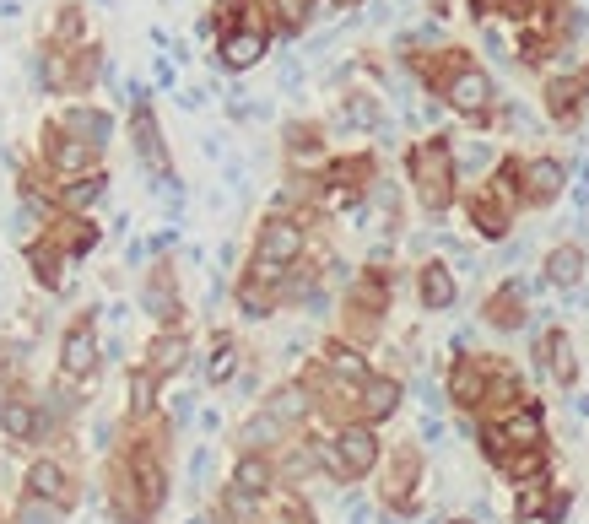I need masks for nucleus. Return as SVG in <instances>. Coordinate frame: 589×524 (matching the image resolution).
<instances>
[{
  "label": "nucleus",
  "instance_id": "1",
  "mask_svg": "<svg viewBox=\"0 0 589 524\" xmlns=\"http://www.w3.org/2000/svg\"><path fill=\"white\" fill-rule=\"evenodd\" d=\"M406 168H411V184H417L422 206L427 211H444L449 195H454V152H449V136L417 141V146H411V157H406Z\"/></svg>",
  "mask_w": 589,
  "mask_h": 524
},
{
  "label": "nucleus",
  "instance_id": "2",
  "mask_svg": "<svg viewBox=\"0 0 589 524\" xmlns=\"http://www.w3.org/2000/svg\"><path fill=\"white\" fill-rule=\"evenodd\" d=\"M303 254V227L292 217H265L260 238H254V260L265 265H292Z\"/></svg>",
  "mask_w": 589,
  "mask_h": 524
},
{
  "label": "nucleus",
  "instance_id": "3",
  "mask_svg": "<svg viewBox=\"0 0 589 524\" xmlns=\"http://www.w3.org/2000/svg\"><path fill=\"white\" fill-rule=\"evenodd\" d=\"M444 98H449V109L481 119V114H487V103H492V76L476 71V65H454V76L444 82Z\"/></svg>",
  "mask_w": 589,
  "mask_h": 524
},
{
  "label": "nucleus",
  "instance_id": "4",
  "mask_svg": "<svg viewBox=\"0 0 589 524\" xmlns=\"http://www.w3.org/2000/svg\"><path fill=\"white\" fill-rule=\"evenodd\" d=\"M44 157H49V168L55 173H82L87 179V168H92V157H98V146L92 141H76V136H60L55 125L44 130Z\"/></svg>",
  "mask_w": 589,
  "mask_h": 524
},
{
  "label": "nucleus",
  "instance_id": "5",
  "mask_svg": "<svg viewBox=\"0 0 589 524\" xmlns=\"http://www.w3.org/2000/svg\"><path fill=\"white\" fill-rule=\"evenodd\" d=\"M60 368L71 373V379H82V373L98 368V335H92V319H76V325L65 330V341H60Z\"/></svg>",
  "mask_w": 589,
  "mask_h": 524
},
{
  "label": "nucleus",
  "instance_id": "6",
  "mask_svg": "<svg viewBox=\"0 0 589 524\" xmlns=\"http://www.w3.org/2000/svg\"><path fill=\"white\" fill-rule=\"evenodd\" d=\"M336 449H341V465H346V476H368V470L379 465V438H373V427H368V422H357V427H341Z\"/></svg>",
  "mask_w": 589,
  "mask_h": 524
},
{
  "label": "nucleus",
  "instance_id": "7",
  "mask_svg": "<svg viewBox=\"0 0 589 524\" xmlns=\"http://www.w3.org/2000/svg\"><path fill=\"white\" fill-rule=\"evenodd\" d=\"M487 384H492V373L481 368V357H460L449 368V400H454V406H465V411L487 400Z\"/></svg>",
  "mask_w": 589,
  "mask_h": 524
},
{
  "label": "nucleus",
  "instance_id": "8",
  "mask_svg": "<svg viewBox=\"0 0 589 524\" xmlns=\"http://www.w3.org/2000/svg\"><path fill=\"white\" fill-rule=\"evenodd\" d=\"M525 298H530V281H503V287L487 298L481 314H487L498 330H519L525 325Z\"/></svg>",
  "mask_w": 589,
  "mask_h": 524
},
{
  "label": "nucleus",
  "instance_id": "9",
  "mask_svg": "<svg viewBox=\"0 0 589 524\" xmlns=\"http://www.w3.org/2000/svg\"><path fill=\"white\" fill-rule=\"evenodd\" d=\"M562 184H568V173H562L557 157H535V163H525V200L530 206H552V200L562 195Z\"/></svg>",
  "mask_w": 589,
  "mask_h": 524
},
{
  "label": "nucleus",
  "instance_id": "10",
  "mask_svg": "<svg viewBox=\"0 0 589 524\" xmlns=\"http://www.w3.org/2000/svg\"><path fill=\"white\" fill-rule=\"evenodd\" d=\"M217 55H222L227 71H249V65H260V55H265V28H233V33H222Z\"/></svg>",
  "mask_w": 589,
  "mask_h": 524
},
{
  "label": "nucleus",
  "instance_id": "11",
  "mask_svg": "<svg viewBox=\"0 0 589 524\" xmlns=\"http://www.w3.org/2000/svg\"><path fill=\"white\" fill-rule=\"evenodd\" d=\"M130 136H136V152L141 163L152 173H168V152H163V130H157V119L146 103H136V114H130Z\"/></svg>",
  "mask_w": 589,
  "mask_h": 524
},
{
  "label": "nucleus",
  "instance_id": "12",
  "mask_svg": "<svg viewBox=\"0 0 589 524\" xmlns=\"http://www.w3.org/2000/svg\"><path fill=\"white\" fill-rule=\"evenodd\" d=\"M130 476H136V487H141V514L152 519L157 508H163V497H168V476H163V465H157L152 454H136V460H130Z\"/></svg>",
  "mask_w": 589,
  "mask_h": 524
},
{
  "label": "nucleus",
  "instance_id": "13",
  "mask_svg": "<svg viewBox=\"0 0 589 524\" xmlns=\"http://www.w3.org/2000/svg\"><path fill=\"white\" fill-rule=\"evenodd\" d=\"M141 303H146V314H152V319H163V325H173V319H179V292H173V276H168V265H157V271L146 276V292H141Z\"/></svg>",
  "mask_w": 589,
  "mask_h": 524
},
{
  "label": "nucleus",
  "instance_id": "14",
  "mask_svg": "<svg viewBox=\"0 0 589 524\" xmlns=\"http://www.w3.org/2000/svg\"><path fill=\"white\" fill-rule=\"evenodd\" d=\"M498 433L508 449H535L541 443V406H519V411H508L503 422H498Z\"/></svg>",
  "mask_w": 589,
  "mask_h": 524
},
{
  "label": "nucleus",
  "instance_id": "15",
  "mask_svg": "<svg viewBox=\"0 0 589 524\" xmlns=\"http://www.w3.org/2000/svg\"><path fill=\"white\" fill-rule=\"evenodd\" d=\"M541 357H546V373H552L557 384H573V379H579V362H573V341H568V330H546Z\"/></svg>",
  "mask_w": 589,
  "mask_h": 524
},
{
  "label": "nucleus",
  "instance_id": "16",
  "mask_svg": "<svg viewBox=\"0 0 589 524\" xmlns=\"http://www.w3.org/2000/svg\"><path fill=\"white\" fill-rule=\"evenodd\" d=\"M271 481H276V470H271L265 454H244V460L233 465V492H244V497H265Z\"/></svg>",
  "mask_w": 589,
  "mask_h": 524
},
{
  "label": "nucleus",
  "instance_id": "17",
  "mask_svg": "<svg viewBox=\"0 0 589 524\" xmlns=\"http://www.w3.org/2000/svg\"><path fill=\"white\" fill-rule=\"evenodd\" d=\"M454 276H449V265L444 260H433V265H422V308H433V314H444V308H454Z\"/></svg>",
  "mask_w": 589,
  "mask_h": 524
},
{
  "label": "nucleus",
  "instance_id": "18",
  "mask_svg": "<svg viewBox=\"0 0 589 524\" xmlns=\"http://www.w3.org/2000/svg\"><path fill=\"white\" fill-rule=\"evenodd\" d=\"M28 497H44V503L55 497V503H65V497H71V476H65L55 460H38L28 470Z\"/></svg>",
  "mask_w": 589,
  "mask_h": 524
},
{
  "label": "nucleus",
  "instance_id": "19",
  "mask_svg": "<svg viewBox=\"0 0 589 524\" xmlns=\"http://www.w3.org/2000/svg\"><path fill=\"white\" fill-rule=\"evenodd\" d=\"M584 276V249L579 244H557L552 254H546V281L552 287H579Z\"/></svg>",
  "mask_w": 589,
  "mask_h": 524
},
{
  "label": "nucleus",
  "instance_id": "20",
  "mask_svg": "<svg viewBox=\"0 0 589 524\" xmlns=\"http://www.w3.org/2000/svg\"><path fill=\"white\" fill-rule=\"evenodd\" d=\"M400 406V379H368L363 384V416L368 422H384Z\"/></svg>",
  "mask_w": 589,
  "mask_h": 524
},
{
  "label": "nucleus",
  "instance_id": "21",
  "mask_svg": "<svg viewBox=\"0 0 589 524\" xmlns=\"http://www.w3.org/2000/svg\"><path fill=\"white\" fill-rule=\"evenodd\" d=\"M541 465H546V449L535 443V449H514V454H503L498 460V470L508 481H519V487H530L535 476H541Z\"/></svg>",
  "mask_w": 589,
  "mask_h": 524
},
{
  "label": "nucleus",
  "instance_id": "22",
  "mask_svg": "<svg viewBox=\"0 0 589 524\" xmlns=\"http://www.w3.org/2000/svg\"><path fill=\"white\" fill-rule=\"evenodd\" d=\"M471 222H476L481 238H503L508 233V206H503V200H492V195H476L471 200Z\"/></svg>",
  "mask_w": 589,
  "mask_h": 524
},
{
  "label": "nucleus",
  "instance_id": "23",
  "mask_svg": "<svg viewBox=\"0 0 589 524\" xmlns=\"http://www.w3.org/2000/svg\"><path fill=\"white\" fill-rule=\"evenodd\" d=\"M0 427H6L11 443H33L38 438V411L28 406V400H11V406L0 411Z\"/></svg>",
  "mask_w": 589,
  "mask_h": 524
},
{
  "label": "nucleus",
  "instance_id": "24",
  "mask_svg": "<svg viewBox=\"0 0 589 524\" xmlns=\"http://www.w3.org/2000/svg\"><path fill=\"white\" fill-rule=\"evenodd\" d=\"M579 103H584V92H579V82H568V76L546 87V109H552V119H557V125H573V114H579Z\"/></svg>",
  "mask_w": 589,
  "mask_h": 524
},
{
  "label": "nucleus",
  "instance_id": "25",
  "mask_svg": "<svg viewBox=\"0 0 589 524\" xmlns=\"http://www.w3.org/2000/svg\"><path fill=\"white\" fill-rule=\"evenodd\" d=\"M325 357H330V373H336V379H352V384H368V379H373V373H368V357L357 352V346H341V341H336Z\"/></svg>",
  "mask_w": 589,
  "mask_h": 524
},
{
  "label": "nucleus",
  "instance_id": "26",
  "mask_svg": "<svg viewBox=\"0 0 589 524\" xmlns=\"http://www.w3.org/2000/svg\"><path fill=\"white\" fill-rule=\"evenodd\" d=\"M49 238H55L65 254H87L92 244H98V227H92L87 217H71L65 227H49Z\"/></svg>",
  "mask_w": 589,
  "mask_h": 524
},
{
  "label": "nucleus",
  "instance_id": "27",
  "mask_svg": "<svg viewBox=\"0 0 589 524\" xmlns=\"http://www.w3.org/2000/svg\"><path fill=\"white\" fill-rule=\"evenodd\" d=\"M184 352H190V346H184V335H157V341H152V373H157V379H163V373H179L184 368Z\"/></svg>",
  "mask_w": 589,
  "mask_h": 524
},
{
  "label": "nucleus",
  "instance_id": "28",
  "mask_svg": "<svg viewBox=\"0 0 589 524\" xmlns=\"http://www.w3.org/2000/svg\"><path fill=\"white\" fill-rule=\"evenodd\" d=\"M65 130H76V141H92V146H103L109 141V114H92V109H71L65 114Z\"/></svg>",
  "mask_w": 589,
  "mask_h": 524
},
{
  "label": "nucleus",
  "instance_id": "29",
  "mask_svg": "<svg viewBox=\"0 0 589 524\" xmlns=\"http://www.w3.org/2000/svg\"><path fill=\"white\" fill-rule=\"evenodd\" d=\"M28 260H33V276L44 281V287H60V265H65V254H60L55 238H49V244H28Z\"/></svg>",
  "mask_w": 589,
  "mask_h": 524
},
{
  "label": "nucleus",
  "instance_id": "30",
  "mask_svg": "<svg viewBox=\"0 0 589 524\" xmlns=\"http://www.w3.org/2000/svg\"><path fill=\"white\" fill-rule=\"evenodd\" d=\"M276 416V422H298V416H309V389L303 384H287V389H276L271 395V406H265Z\"/></svg>",
  "mask_w": 589,
  "mask_h": 524
},
{
  "label": "nucleus",
  "instance_id": "31",
  "mask_svg": "<svg viewBox=\"0 0 589 524\" xmlns=\"http://www.w3.org/2000/svg\"><path fill=\"white\" fill-rule=\"evenodd\" d=\"M271 287H265V281H254V276H244V281H238V308H244V314L249 319H265V314H271Z\"/></svg>",
  "mask_w": 589,
  "mask_h": 524
},
{
  "label": "nucleus",
  "instance_id": "32",
  "mask_svg": "<svg viewBox=\"0 0 589 524\" xmlns=\"http://www.w3.org/2000/svg\"><path fill=\"white\" fill-rule=\"evenodd\" d=\"M233 373H238V346H233V341H227V335H222V341L211 346L206 379H211V384H227V379H233Z\"/></svg>",
  "mask_w": 589,
  "mask_h": 524
},
{
  "label": "nucleus",
  "instance_id": "33",
  "mask_svg": "<svg viewBox=\"0 0 589 524\" xmlns=\"http://www.w3.org/2000/svg\"><path fill=\"white\" fill-rule=\"evenodd\" d=\"M157 406V373L152 368H141V373H130V411L146 416Z\"/></svg>",
  "mask_w": 589,
  "mask_h": 524
},
{
  "label": "nucleus",
  "instance_id": "34",
  "mask_svg": "<svg viewBox=\"0 0 589 524\" xmlns=\"http://www.w3.org/2000/svg\"><path fill=\"white\" fill-rule=\"evenodd\" d=\"M103 184H109V179H103V173H87V179H76V184H71V190H65V206H71V211H82V206H92V200H98V195H103Z\"/></svg>",
  "mask_w": 589,
  "mask_h": 524
},
{
  "label": "nucleus",
  "instance_id": "35",
  "mask_svg": "<svg viewBox=\"0 0 589 524\" xmlns=\"http://www.w3.org/2000/svg\"><path fill=\"white\" fill-rule=\"evenodd\" d=\"M417 454H400L395 470H390V497H411V487H417Z\"/></svg>",
  "mask_w": 589,
  "mask_h": 524
},
{
  "label": "nucleus",
  "instance_id": "36",
  "mask_svg": "<svg viewBox=\"0 0 589 524\" xmlns=\"http://www.w3.org/2000/svg\"><path fill=\"white\" fill-rule=\"evenodd\" d=\"M287 146H292V157H298V163H314V157H319V130L314 125H292L287 130Z\"/></svg>",
  "mask_w": 589,
  "mask_h": 524
},
{
  "label": "nucleus",
  "instance_id": "37",
  "mask_svg": "<svg viewBox=\"0 0 589 524\" xmlns=\"http://www.w3.org/2000/svg\"><path fill=\"white\" fill-rule=\"evenodd\" d=\"M519 173H525V168H519V163H503L498 168V179H492V200H503V206H514V200H519Z\"/></svg>",
  "mask_w": 589,
  "mask_h": 524
},
{
  "label": "nucleus",
  "instance_id": "38",
  "mask_svg": "<svg viewBox=\"0 0 589 524\" xmlns=\"http://www.w3.org/2000/svg\"><path fill=\"white\" fill-rule=\"evenodd\" d=\"M276 433H281V422H276L271 411H265V416H254V422L244 427V443H249V454H260V443H271Z\"/></svg>",
  "mask_w": 589,
  "mask_h": 524
},
{
  "label": "nucleus",
  "instance_id": "39",
  "mask_svg": "<svg viewBox=\"0 0 589 524\" xmlns=\"http://www.w3.org/2000/svg\"><path fill=\"white\" fill-rule=\"evenodd\" d=\"M341 119H346V125H373V119H379V103H373L368 92H357V98L341 109Z\"/></svg>",
  "mask_w": 589,
  "mask_h": 524
},
{
  "label": "nucleus",
  "instance_id": "40",
  "mask_svg": "<svg viewBox=\"0 0 589 524\" xmlns=\"http://www.w3.org/2000/svg\"><path fill=\"white\" fill-rule=\"evenodd\" d=\"M22 524H60L55 508H44V497H28V508H22Z\"/></svg>",
  "mask_w": 589,
  "mask_h": 524
},
{
  "label": "nucleus",
  "instance_id": "41",
  "mask_svg": "<svg viewBox=\"0 0 589 524\" xmlns=\"http://www.w3.org/2000/svg\"><path fill=\"white\" fill-rule=\"evenodd\" d=\"M492 6H498L503 17H519V22H525L530 11H535V0H492Z\"/></svg>",
  "mask_w": 589,
  "mask_h": 524
},
{
  "label": "nucleus",
  "instance_id": "42",
  "mask_svg": "<svg viewBox=\"0 0 589 524\" xmlns=\"http://www.w3.org/2000/svg\"><path fill=\"white\" fill-rule=\"evenodd\" d=\"M60 38H71V33H82V6H65V17H60Z\"/></svg>",
  "mask_w": 589,
  "mask_h": 524
},
{
  "label": "nucleus",
  "instance_id": "43",
  "mask_svg": "<svg viewBox=\"0 0 589 524\" xmlns=\"http://www.w3.org/2000/svg\"><path fill=\"white\" fill-rule=\"evenodd\" d=\"M276 6H281V17H287L292 28H298V22H303V0H276Z\"/></svg>",
  "mask_w": 589,
  "mask_h": 524
},
{
  "label": "nucleus",
  "instance_id": "44",
  "mask_svg": "<svg viewBox=\"0 0 589 524\" xmlns=\"http://www.w3.org/2000/svg\"><path fill=\"white\" fill-rule=\"evenodd\" d=\"M481 163H487V146H481V141H476V146H471V152H465V168H481Z\"/></svg>",
  "mask_w": 589,
  "mask_h": 524
},
{
  "label": "nucleus",
  "instance_id": "45",
  "mask_svg": "<svg viewBox=\"0 0 589 524\" xmlns=\"http://www.w3.org/2000/svg\"><path fill=\"white\" fill-rule=\"evenodd\" d=\"M422 438L438 443V438H444V422H433V416H427V422H422Z\"/></svg>",
  "mask_w": 589,
  "mask_h": 524
},
{
  "label": "nucleus",
  "instance_id": "46",
  "mask_svg": "<svg viewBox=\"0 0 589 524\" xmlns=\"http://www.w3.org/2000/svg\"><path fill=\"white\" fill-rule=\"evenodd\" d=\"M336 6H357V0H336Z\"/></svg>",
  "mask_w": 589,
  "mask_h": 524
},
{
  "label": "nucleus",
  "instance_id": "47",
  "mask_svg": "<svg viewBox=\"0 0 589 524\" xmlns=\"http://www.w3.org/2000/svg\"><path fill=\"white\" fill-rule=\"evenodd\" d=\"M454 524H471V519H454Z\"/></svg>",
  "mask_w": 589,
  "mask_h": 524
}]
</instances>
